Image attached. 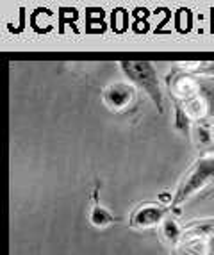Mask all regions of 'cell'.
Masks as SVG:
<instances>
[{
	"instance_id": "cell-9",
	"label": "cell",
	"mask_w": 214,
	"mask_h": 255,
	"mask_svg": "<svg viewBox=\"0 0 214 255\" xmlns=\"http://www.w3.org/2000/svg\"><path fill=\"white\" fill-rule=\"evenodd\" d=\"M197 139L200 146H207L211 143V130L209 125H200L197 127Z\"/></svg>"
},
{
	"instance_id": "cell-8",
	"label": "cell",
	"mask_w": 214,
	"mask_h": 255,
	"mask_svg": "<svg viewBox=\"0 0 214 255\" xmlns=\"http://www.w3.org/2000/svg\"><path fill=\"white\" fill-rule=\"evenodd\" d=\"M159 229H161V238H163V241H166L170 247L177 245V241L180 239V234H182V227L177 223L175 213H171L170 216L159 225Z\"/></svg>"
},
{
	"instance_id": "cell-5",
	"label": "cell",
	"mask_w": 214,
	"mask_h": 255,
	"mask_svg": "<svg viewBox=\"0 0 214 255\" xmlns=\"http://www.w3.org/2000/svg\"><path fill=\"white\" fill-rule=\"evenodd\" d=\"M171 213L179 214L177 211L171 209V205L145 202V204L137 205L132 211V214L128 218V225H130V229H139V230L150 229V227H159Z\"/></svg>"
},
{
	"instance_id": "cell-4",
	"label": "cell",
	"mask_w": 214,
	"mask_h": 255,
	"mask_svg": "<svg viewBox=\"0 0 214 255\" xmlns=\"http://www.w3.org/2000/svg\"><path fill=\"white\" fill-rule=\"evenodd\" d=\"M120 66L123 68L125 75L130 79V82L145 90V93L154 100L159 113H164L163 90L159 86L154 64L146 63V61H123V63H120Z\"/></svg>"
},
{
	"instance_id": "cell-1",
	"label": "cell",
	"mask_w": 214,
	"mask_h": 255,
	"mask_svg": "<svg viewBox=\"0 0 214 255\" xmlns=\"http://www.w3.org/2000/svg\"><path fill=\"white\" fill-rule=\"evenodd\" d=\"M170 97L175 104V127L188 132L193 122L214 113V77L191 70H173L166 77Z\"/></svg>"
},
{
	"instance_id": "cell-2",
	"label": "cell",
	"mask_w": 214,
	"mask_h": 255,
	"mask_svg": "<svg viewBox=\"0 0 214 255\" xmlns=\"http://www.w3.org/2000/svg\"><path fill=\"white\" fill-rule=\"evenodd\" d=\"M213 182H214V157L202 155V157H198L197 161L193 162V166L188 170V173L182 177V180L177 186L175 195L171 196V202H170L171 209L180 213L179 211L180 204H184L191 196L204 191Z\"/></svg>"
},
{
	"instance_id": "cell-7",
	"label": "cell",
	"mask_w": 214,
	"mask_h": 255,
	"mask_svg": "<svg viewBox=\"0 0 214 255\" xmlns=\"http://www.w3.org/2000/svg\"><path fill=\"white\" fill-rule=\"evenodd\" d=\"M99 193H100V184H97L93 191V207H91V213H90V223L97 229H106V227H111L112 223H116V218L112 216V213L109 209H106L102 204H100V198H99Z\"/></svg>"
},
{
	"instance_id": "cell-3",
	"label": "cell",
	"mask_w": 214,
	"mask_h": 255,
	"mask_svg": "<svg viewBox=\"0 0 214 255\" xmlns=\"http://www.w3.org/2000/svg\"><path fill=\"white\" fill-rule=\"evenodd\" d=\"M214 236V218L191 221L182 227L177 245L171 247V255H213L211 238Z\"/></svg>"
},
{
	"instance_id": "cell-6",
	"label": "cell",
	"mask_w": 214,
	"mask_h": 255,
	"mask_svg": "<svg viewBox=\"0 0 214 255\" xmlns=\"http://www.w3.org/2000/svg\"><path fill=\"white\" fill-rule=\"evenodd\" d=\"M134 98V86L130 84H112L104 93V102L112 111H123Z\"/></svg>"
}]
</instances>
